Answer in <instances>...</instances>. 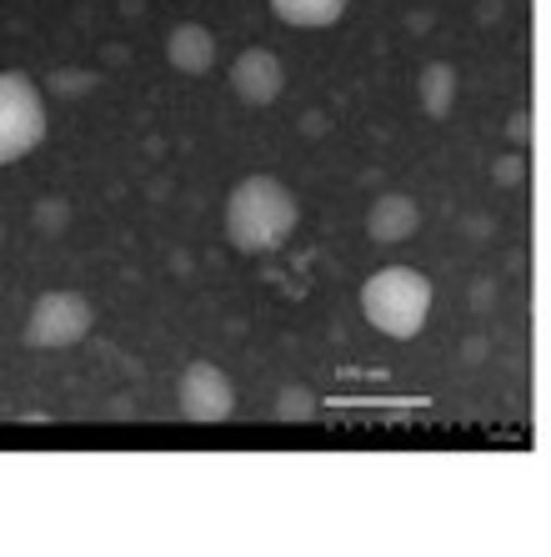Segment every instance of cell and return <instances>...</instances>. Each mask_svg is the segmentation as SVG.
<instances>
[{
    "mask_svg": "<svg viewBox=\"0 0 551 557\" xmlns=\"http://www.w3.org/2000/svg\"><path fill=\"white\" fill-rule=\"evenodd\" d=\"M296 226H301V201L281 176H246L226 196V236L246 257L286 247Z\"/></svg>",
    "mask_w": 551,
    "mask_h": 557,
    "instance_id": "6da1fadb",
    "label": "cell"
},
{
    "mask_svg": "<svg viewBox=\"0 0 551 557\" xmlns=\"http://www.w3.org/2000/svg\"><path fill=\"white\" fill-rule=\"evenodd\" d=\"M361 317L391 342H411L431 317V282L416 267H381L361 282Z\"/></svg>",
    "mask_w": 551,
    "mask_h": 557,
    "instance_id": "7a4b0ae2",
    "label": "cell"
},
{
    "mask_svg": "<svg viewBox=\"0 0 551 557\" xmlns=\"http://www.w3.org/2000/svg\"><path fill=\"white\" fill-rule=\"evenodd\" d=\"M46 141V96L26 71H0V166L26 161Z\"/></svg>",
    "mask_w": 551,
    "mask_h": 557,
    "instance_id": "3957f363",
    "label": "cell"
},
{
    "mask_svg": "<svg viewBox=\"0 0 551 557\" xmlns=\"http://www.w3.org/2000/svg\"><path fill=\"white\" fill-rule=\"evenodd\" d=\"M90 326H96V307H90L86 292H76V286H51V292H40L26 317V347L65 351V347H76V342H86Z\"/></svg>",
    "mask_w": 551,
    "mask_h": 557,
    "instance_id": "277c9868",
    "label": "cell"
},
{
    "mask_svg": "<svg viewBox=\"0 0 551 557\" xmlns=\"http://www.w3.org/2000/svg\"><path fill=\"white\" fill-rule=\"evenodd\" d=\"M176 412L186 422H226L236 412V387L216 362H191L176 382Z\"/></svg>",
    "mask_w": 551,
    "mask_h": 557,
    "instance_id": "5b68a950",
    "label": "cell"
},
{
    "mask_svg": "<svg viewBox=\"0 0 551 557\" xmlns=\"http://www.w3.org/2000/svg\"><path fill=\"white\" fill-rule=\"evenodd\" d=\"M231 91H236V101H246V106H271V101H281V91H286V65H281V55L276 51H266V46H251V51H241L231 61Z\"/></svg>",
    "mask_w": 551,
    "mask_h": 557,
    "instance_id": "8992f818",
    "label": "cell"
},
{
    "mask_svg": "<svg viewBox=\"0 0 551 557\" xmlns=\"http://www.w3.org/2000/svg\"><path fill=\"white\" fill-rule=\"evenodd\" d=\"M416 232H422V207H416L411 196L386 191L366 207V236H372L376 247H401V242H411Z\"/></svg>",
    "mask_w": 551,
    "mask_h": 557,
    "instance_id": "52a82bcc",
    "label": "cell"
},
{
    "mask_svg": "<svg viewBox=\"0 0 551 557\" xmlns=\"http://www.w3.org/2000/svg\"><path fill=\"white\" fill-rule=\"evenodd\" d=\"M166 61L176 65L180 76H205L216 65V36L205 26H196V21H186V26H176L166 36Z\"/></svg>",
    "mask_w": 551,
    "mask_h": 557,
    "instance_id": "ba28073f",
    "label": "cell"
},
{
    "mask_svg": "<svg viewBox=\"0 0 551 557\" xmlns=\"http://www.w3.org/2000/svg\"><path fill=\"white\" fill-rule=\"evenodd\" d=\"M456 91H462V76H456V65L451 61H431L422 65V76H416V101L431 121H447L456 111Z\"/></svg>",
    "mask_w": 551,
    "mask_h": 557,
    "instance_id": "9c48e42d",
    "label": "cell"
},
{
    "mask_svg": "<svg viewBox=\"0 0 551 557\" xmlns=\"http://www.w3.org/2000/svg\"><path fill=\"white\" fill-rule=\"evenodd\" d=\"M351 0H271V11H276V21H286V26L296 30H326L336 26L341 15H347Z\"/></svg>",
    "mask_w": 551,
    "mask_h": 557,
    "instance_id": "30bf717a",
    "label": "cell"
},
{
    "mask_svg": "<svg viewBox=\"0 0 551 557\" xmlns=\"http://www.w3.org/2000/svg\"><path fill=\"white\" fill-rule=\"evenodd\" d=\"M276 417L281 422H306V417H316V397L306 387H281L276 392Z\"/></svg>",
    "mask_w": 551,
    "mask_h": 557,
    "instance_id": "8fae6325",
    "label": "cell"
},
{
    "mask_svg": "<svg viewBox=\"0 0 551 557\" xmlns=\"http://www.w3.org/2000/svg\"><path fill=\"white\" fill-rule=\"evenodd\" d=\"M65 201H40V226H65Z\"/></svg>",
    "mask_w": 551,
    "mask_h": 557,
    "instance_id": "7c38bea8",
    "label": "cell"
}]
</instances>
